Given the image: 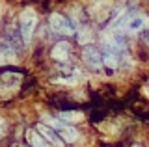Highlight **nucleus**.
Segmentation results:
<instances>
[{"label": "nucleus", "instance_id": "1", "mask_svg": "<svg viewBox=\"0 0 149 147\" xmlns=\"http://www.w3.org/2000/svg\"><path fill=\"white\" fill-rule=\"evenodd\" d=\"M36 26H37V13L32 8L22 10L21 15H19V30H21V37L24 43H30Z\"/></svg>", "mask_w": 149, "mask_h": 147}, {"label": "nucleus", "instance_id": "2", "mask_svg": "<svg viewBox=\"0 0 149 147\" xmlns=\"http://www.w3.org/2000/svg\"><path fill=\"white\" fill-rule=\"evenodd\" d=\"M49 24H50V28H52V32H56V34H60V35H73L74 32H77L73 22L58 11L49 17Z\"/></svg>", "mask_w": 149, "mask_h": 147}, {"label": "nucleus", "instance_id": "3", "mask_svg": "<svg viewBox=\"0 0 149 147\" xmlns=\"http://www.w3.org/2000/svg\"><path fill=\"white\" fill-rule=\"evenodd\" d=\"M101 47H102V52H114L118 56L125 54V50H127L123 37L118 34H104L101 37Z\"/></svg>", "mask_w": 149, "mask_h": 147}, {"label": "nucleus", "instance_id": "4", "mask_svg": "<svg viewBox=\"0 0 149 147\" xmlns=\"http://www.w3.org/2000/svg\"><path fill=\"white\" fill-rule=\"evenodd\" d=\"M82 60H84V63H86L88 67H91V69H101L104 65V62H102V52L97 47H91V45L84 49Z\"/></svg>", "mask_w": 149, "mask_h": 147}, {"label": "nucleus", "instance_id": "5", "mask_svg": "<svg viewBox=\"0 0 149 147\" xmlns=\"http://www.w3.org/2000/svg\"><path fill=\"white\" fill-rule=\"evenodd\" d=\"M36 130L39 132V134L43 136L45 140L49 141V144H52V145H56V147H63V145H65V141L62 140V138H60V134H58V132H56V130H52L50 127L43 125V123H39V125L36 127Z\"/></svg>", "mask_w": 149, "mask_h": 147}, {"label": "nucleus", "instance_id": "6", "mask_svg": "<svg viewBox=\"0 0 149 147\" xmlns=\"http://www.w3.org/2000/svg\"><path fill=\"white\" fill-rule=\"evenodd\" d=\"M22 76L19 75V73H13V71H4L2 73V97H6L8 93V88L9 86H13V88H19V84H21Z\"/></svg>", "mask_w": 149, "mask_h": 147}, {"label": "nucleus", "instance_id": "7", "mask_svg": "<svg viewBox=\"0 0 149 147\" xmlns=\"http://www.w3.org/2000/svg\"><path fill=\"white\" fill-rule=\"evenodd\" d=\"M69 50H71V45L67 41H58L52 49H50V58L56 60V62H65L69 58Z\"/></svg>", "mask_w": 149, "mask_h": 147}, {"label": "nucleus", "instance_id": "8", "mask_svg": "<svg viewBox=\"0 0 149 147\" xmlns=\"http://www.w3.org/2000/svg\"><path fill=\"white\" fill-rule=\"evenodd\" d=\"M0 62H2V65H8V63H15V62H17L15 47H13V43H9L8 39H2V52H0Z\"/></svg>", "mask_w": 149, "mask_h": 147}, {"label": "nucleus", "instance_id": "9", "mask_svg": "<svg viewBox=\"0 0 149 147\" xmlns=\"http://www.w3.org/2000/svg\"><path fill=\"white\" fill-rule=\"evenodd\" d=\"M26 140H28V145L30 147H49L47 140L36 130V128H28L26 130Z\"/></svg>", "mask_w": 149, "mask_h": 147}, {"label": "nucleus", "instance_id": "10", "mask_svg": "<svg viewBox=\"0 0 149 147\" xmlns=\"http://www.w3.org/2000/svg\"><path fill=\"white\" fill-rule=\"evenodd\" d=\"M58 134H60V138H62V140L65 141V144H73V141L78 138V130H77L74 127L63 125V127L58 130Z\"/></svg>", "mask_w": 149, "mask_h": 147}, {"label": "nucleus", "instance_id": "11", "mask_svg": "<svg viewBox=\"0 0 149 147\" xmlns=\"http://www.w3.org/2000/svg\"><path fill=\"white\" fill-rule=\"evenodd\" d=\"M102 62H104V67L116 69L119 65V56L114 52H102Z\"/></svg>", "mask_w": 149, "mask_h": 147}, {"label": "nucleus", "instance_id": "12", "mask_svg": "<svg viewBox=\"0 0 149 147\" xmlns=\"http://www.w3.org/2000/svg\"><path fill=\"white\" fill-rule=\"evenodd\" d=\"M58 116H60L62 121H82L84 119V116L78 114V112H60Z\"/></svg>", "mask_w": 149, "mask_h": 147}, {"label": "nucleus", "instance_id": "13", "mask_svg": "<svg viewBox=\"0 0 149 147\" xmlns=\"http://www.w3.org/2000/svg\"><path fill=\"white\" fill-rule=\"evenodd\" d=\"M130 147H142V145H140V144H134V145H130Z\"/></svg>", "mask_w": 149, "mask_h": 147}]
</instances>
